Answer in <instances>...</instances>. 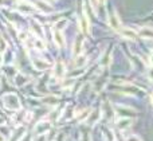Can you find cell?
I'll return each instance as SVG.
<instances>
[{
    "label": "cell",
    "instance_id": "9a60e30c",
    "mask_svg": "<svg viewBox=\"0 0 153 141\" xmlns=\"http://www.w3.org/2000/svg\"><path fill=\"white\" fill-rule=\"evenodd\" d=\"M148 77H149V79H152V81H153V69L148 71Z\"/></svg>",
    "mask_w": 153,
    "mask_h": 141
},
{
    "label": "cell",
    "instance_id": "3957f363",
    "mask_svg": "<svg viewBox=\"0 0 153 141\" xmlns=\"http://www.w3.org/2000/svg\"><path fill=\"white\" fill-rule=\"evenodd\" d=\"M54 40H55V43L59 46V47H63V46H65L63 35H62V32H61V31H58V30H56V31L54 32Z\"/></svg>",
    "mask_w": 153,
    "mask_h": 141
},
{
    "label": "cell",
    "instance_id": "277c9868",
    "mask_svg": "<svg viewBox=\"0 0 153 141\" xmlns=\"http://www.w3.org/2000/svg\"><path fill=\"white\" fill-rule=\"evenodd\" d=\"M34 66L39 70H45L50 66V63L47 61H43V59H34Z\"/></svg>",
    "mask_w": 153,
    "mask_h": 141
},
{
    "label": "cell",
    "instance_id": "2e32d148",
    "mask_svg": "<svg viewBox=\"0 0 153 141\" xmlns=\"http://www.w3.org/2000/svg\"><path fill=\"white\" fill-rule=\"evenodd\" d=\"M0 141H5V139H4V136H3V134H0Z\"/></svg>",
    "mask_w": 153,
    "mask_h": 141
},
{
    "label": "cell",
    "instance_id": "5bb4252c",
    "mask_svg": "<svg viewBox=\"0 0 153 141\" xmlns=\"http://www.w3.org/2000/svg\"><path fill=\"white\" fill-rule=\"evenodd\" d=\"M32 30H34L35 32L38 31V34H39V35H42V28H40V27H39V24H34V26H32Z\"/></svg>",
    "mask_w": 153,
    "mask_h": 141
},
{
    "label": "cell",
    "instance_id": "5b68a950",
    "mask_svg": "<svg viewBox=\"0 0 153 141\" xmlns=\"http://www.w3.org/2000/svg\"><path fill=\"white\" fill-rule=\"evenodd\" d=\"M121 34L124 35L125 38H129V39H134V38L137 36V32H136L134 30H132V28H124L121 31Z\"/></svg>",
    "mask_w": 153,
    "mask_h": 141
},
{
    "label": "cell",
    "instance_id": "ba28073f",
    "mask_svg": "<svg viewBox=\"0 0 153 141\" xmlns=\"http://www.w3.org/2000/svg\"><path fill=\"white\" fill-rule=\"evenodd\" d=\"M38 8H39V10H42L43 12H47V11L51 10L50 5H47L45 1H38Z\"/></svg>",
    "mask_w": 153,
    "mask_h": 141
},
{
    "label": "cell",
    "instance_id": "d6986e66",
    "mask_svg": "<svg viewBox=\"0 0 153 141\" xmlns=\"http://www.w3.org/2000/svg\"><path fill=\"white\" fill-rule=\"evenodd\" d=\"M152 99H153V97H152Z\"/></svg>",
    "mask_w": 153,
    "mask_h": 141
},
{
    "label": "cell",
    "instance_id": "e0dca14e",
    "mask_svg": "<svg viewBox=\"0 0 153 141\" xmlns=\"http://www.w3.org/2000/svg\"><path fill=\"white\" fill-rule=\"evenodd\" d=\"M151 63H152V65H153V55H152V56H151Z\"/></svg>",
    "mask_w": 153,
    "mask_h": 141
},
{
    "label": "cell",
    "instance_id": "7a4b0ae2",
    "mask_svg": "<svg viewBox=\"0 0 153 141\" xmlns=\"http://www.w3.org/2000/svg\"><path fill=\"white\" fill-rule=\"evenodd\" d=\"M109 26H110L113 30H120L121 23H120V19H118V16H117L116 13L110 15V18H109Z\"/></svg>",
    "mask_w": 153,
    "mask_h": 141
},
{
    "label": "cell",
    "instance_id": "9c48e42d",
    "mask_svg": "<svg viewBox=\"0 0 153 141\" xmlns=\"http://www.w3.org/2000/svg\"><path fill=\"white\" fill-rule=\"evenodd\" d=\"M143 36H145V38H153V30H151V28H143V31L140 32Z\"/></svg>",
    "mask_w": 153,
    "mask_h": 141
},
{
    "label": "cell",
    "instance_id": "ac0fdd59",
    "mask_svg": "<svg viewBox=\"0 0 153 141\" xmlns=\"http://www.w3.org/2000/svg\"><path fill=\"white\" fill-rule=\"evenodd\" d=\"M98 1H100V4H102V3L105 1V0H98Z\"/></svg>",
    "mask_w": 153,
    "mask_h": 141
},
{
    "label": "cell",
    "instance_id": "8fae6325",
    "mask_svg": "<svg viewBox=\"0 0 153 141\" xmlns=\"http://www.w3.org/2000/svg\"><path fill=\"white\" fill-rule=\"evenodd\" d=\"M122 122H124V124H121V122H117V125H118L121 129L129 128V126H130V124H132V122H130V120H122Z\"/></svg>",
    "mask_w": 153,
    "mask_h": 141
},
{
    "label": "cell",
    "instance_id": "30bf717a",
    "mask_svg": "<svg viewBox=\"0 0 153 141\" xmlns=\"http://www.w3.org/2000/svg\"><path fill=\"white\" fill-rule=\"evenodd\" d=\"M85 62H86V58H85V56H78V58L75 59V67H82Z\"/></svg>",
    "mask_w": 153,
    "mask_h": 141
},
{
    "label": "cell",
    "instance_id": "6da1fadb",
    "mask_svg": "<svg viewBox=\"0 0 153 141\" xmlns=\"http://www.w3.org/2000/svg\"><path fill=\"white\" fill-rule=\"evenodd\" d=\"M5 106L8 108V109H19V101H18V98H16L13 94H8V96H5Z\"/></svg>",
    "mask_w": 153,
    "mask_h": 141
},
{
    "label": "cell",
    "instance_id": "52a82bcc",
    "mask_svg": "<svg viewBox=\"0 0 153 141\" xmlns=\"http://www.w3.org/2000/svg\"><path fill=\"white\" fill-rule=\"evenodd\" d=\"M63 69H65L63 63H62V62H58V63H56V66H55V69H54V74H55L58 78H61L62 74H63V71H65Z\"/></svg>",
    "mask_w": 153,
    "mask_h": 141
},
{
    "label": "cell",
    "instance_id": "4fadbf2b",
    "mask_svg": "<svg viewBox=\"0 0 153 141\" xmlns=\"http://www.w3.org/2000/svg\"><path fill=\"white\" fill-rule=\"evenodd\" d=\"M35 47L39 48V50H43V48H45V43L40 39H35Z\"/></svg>",
    "mask_w": 153,
    "mask_h": 141
},
{
    "label": "cell",
    "instance_id": "7c38bea8",
    "mask_svg": "<svg viewBox=\"0 0 153 141\" xmlns=\"http://www.w3.org/2000/svg\"><path fill=\"white\" fill-rule=\"evenodd\" d=\"M5 48H7V42L4 40V38L0 36V53H4Z\"/></svg>",
    "mask_w": 153,
    "mask_h": 141
},
{
    "label": "cell",
    "instance_id": "8992f818",
    "mask_svg": "<svg viewBox=\"0 0 153 141\" xmlns=\"http://www.w3.org/2000/svg\"><path fill=\"white\" fill-rule=\"evenodd\" d=\"M19 10H20L22 12L27 13V12H32L34 7H32L31 4H28V3H20V4H19Z\"/></svg>",
    "mask_w": 153,
    "mask_h": 141
}]
</instances>
